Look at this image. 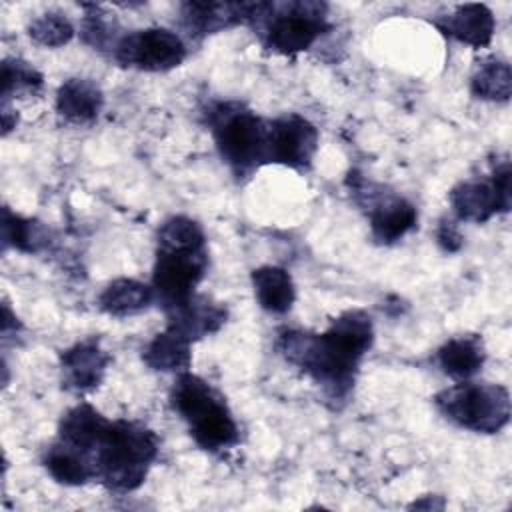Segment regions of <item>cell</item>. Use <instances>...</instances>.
I'll list each match as a JSON object with an SVG mask.
<instances>
[{
    "label": "cell",
    "mask_w": 512,
    "mask_h": 512,
    "mask_svg": "<svg viewBox=\"0 0 512 512\" xmlns=\"http://www.w3.org/2000/svg\"><path fill=\"white\" fill-rule=\"evenodd\" d=\"M56 108L66 120L74 124H88L102 108V92L90 80L70 78L58 90Z\"/></svg>",
    "instance_id": "cell-15"
},
{
    "label": "cell",
    "mask_w": 512,
    "mask_h": 512,
    "mask_svg": "<svg viewBox=\"0 0 512 512\" xmlns=\"http://www.w3.org/2000/svg\"><path fill=\"white\" fill-rule=\"evenodd\" d=\"M252 284L258 304L272 314H284L294 302V284L290 274L278 266H262L252 272Z\"/></svg>",
    "instance_id": "cell-17"
},
{
    "label": "cell",
    "mask_w": 512,
    "mask_h": 512,
    "mask_svg": "<svg viewBox=\"0 0 512 512\" xmlns=\"http://www.w3.org/2000/svg\"><path fill=\"white\" fill-rule=\"evenodd\" d=\"M28 34L34 42L48 46V48H56V46H64L72 40L74 28H72L70 20L62 14H44V16H38L36 20H32Z\"/></svg>",
    "instance_id": "cell-24"
},
{
    "label": "cell",
    "mask_w": 512,
    "mask_h": 512,
    "mask_svg": "<svg viewBox=\"0 0 512 512\" xmlns=\"http://www.w3.org/2000/svg\"><path fill=\"white\" fill-rule=\"evenodd\" d=\"M318 148V130L302 116L288 114L268 126L266 162L308 166Z\"/></svg>",
    "instance_id": "cell-10"
},
{
    "label": "cell",
    "mask_w": 512,
    "mask_h": 512,
    "mask_svg": "<svg viewBox=\"0 0 512 512\" xmlns=\"http://www.w3.org/2000/svg\"><path fill=\"white\" fill-rule=\"evenodd\" d=\"M450 204L460 220L486 222L496 212L510 208V164L504 160L496 166L492 182H460L450 192Z\"/></svg>",
    "instance_id": "cell-9"
},
{
    "label": "cell",
    "mask_w": 512,
    "mask_h": 512,
    "mask_svg": "<svg viewBox=\"0 0 512 512\" xmlns=\"http://www.w3.org/2000/svg\"><path fill=\"white\" fill-rule=\"evenodd\" d=\"M44 462H46V468L52 474V478H56L62 484L78 486V484H84L90 478H94V470H92L90 462L86 460V456L64 442L52 446L48 450Z\"/></svg>",
    "instance_id": "cell-20"
},
{
    "label": "cell",
    "mask_w": 512,
    "mask_h": 512,
    "mask_svg": "<svg viewBox=\"0 0 512 512\" xmlns=\"http://www.w3.org/2000/svg\"><path fill=\"white\" fill-rule=\"evenodd\" d=\"M370 316L350 310L338 316L324 334L286 330L278 338L280 354L310 374L324 390L342 398L354 384L360 358L372 346Z\"/></svg>",
    "instance_id": "cell-1"
},
{
    "label": "cell",
    "mask_w": 512,
    "mask_h": 512,
    "mask_svg": "<svg viewBox=\"0 0 512 512\" xmlns=\"http://www.w3.org/2000/svg\"><path fill=\"white\" fill-rule=\"evenodd\" d=\"M42 76L26 62H4L2 64V94L8 96L12 88H34L40 86Z\"/></svg>",
    "instance_id": "cell-25"
},
{
    "label": "cell",
    "mask_w": 512,
    "mask_h": 512,
    "mask_svg": "<svg viewBox=\"0 0 512 512\" xmlns=\"http://www.w3.org/2000/svg\"><path fill=\"white\" fill-rule=\"evenodd\" d=\"M108 354L96 342H78L62 354L64 384L74 392H86L100 384Z\"/></svg>",
    "instance_id": "cell-11"
},
{
    "label": "cell",
    "mask_w": 512,
    "mask_h": 512,
    "mask_svg": "<svg viewBox=\"0 0 512 512\" xmlns=\"http://www.w3.org/2000/svg\"><path fill=\"white\" fill-rule=\"evenodd\" d=\"M206 238L198 222L186 216L166 220L158 232V248H202Z\"/></svg>",
    "instance_id": "cell-22"
},
{
    "label": "cell",
    "mask_w": 512,
    "mask_h": 512,
    "mask_svg": "<svg viewBox=\"0 0 512 512\" xmlns=\"http://www.w3.org/2000/svg\"><path fill=\"white\" fill-rule=\"evenodd\" d=\"M438 242H440V246H442L444 250H448V252H454V250L460 248L462 236H460V232L456 230L454 222H442V226L438 228Z\"/></svg>",
    "instance_id": "cell-26"
},
{
    "label": "cell",
    "mask_w": 512,
    "mask_h": 512,
    "mask_svg": "<svg viewBox=\"0 0 512 512\" xmlns=\"http://www.w3.org/2000/svg\"><path fill=\"white\" fill-rule=\"evenodd\" d=\"M168 310H170L168 326L178 328L190 340L216 332L226 322V310L202 296H192L190 300Z\"/></svg>",
    "instance_id": "cell-14"
},
{
    "label": "cell",
    "mask_w": 512,
    "mask_h": 512,
    "mask_svg": "<svg viewBox=\"0 0 512 512\" xmlns=\"http://www.w3.org/2000/svg\"><path fill=\"white\" fill-rule=\"evenodd\" d=\"M272 8V18L266 28L268 46L282 54H296L310 48L326 30L324 4L290 2Z\"/></svg>",
    "instance_id": "cell-7"
},
{
    "label": "cell",
    "mask_w": 512,
    "mask_h": 512,
    "mask_svg": "<svg viewBox=\"0 0 512 512\" xmlns=\"http://www.w3.org/2000/svg\"><path fill=\"white\" fill-rule=\"evenodd\" d=\"M416 220V208L400 196H380L376 202H372L370 226L378 242L388 244L400 240L416 226Z\"/></svg>",
    "instance_id": "cell-12"
},
{
    "label": "cell",
    "mask_w": 512,
    "mask_h": 512,
    "mask_svg": "<svg viewBox=\"0 0 512 512\" xmlns=\"http://www.w3.org/2000/svg\"><path fill=\"white\" fill-rule=\"evenodd\" d=\"M114 58L122 66L164 72L182 64L186 46L176 32L166 28H146L122 36L114 44Z\"/></svg>",
    "instance_id": "cell-8"
},
{
    "label": "cell",
    "mask_w": 512,
    "mask_h": 512,
    "mask_svg": "<svg viewBox=\"0 0 512 512\" xmlns=\"http://www.w3.org/2000/svg\"><path fill=\"white\" fill-rule=\"evenodd\" d=\"M2 238H4V246H14L24 252H36L46 242V234L38 224H34L32 220L14 216L6 208L2 218Z\"/></svg>",
    "instance_id": "cell-23"
},
{
    "label": "cell",
    "mask_w": 512,
    "mask_h": 512,
    "mask_svg": "<svg viewBox=\"0 0 512 512\" xmlns=\"http://www.w3.org/2000/svg\"><path fill=\"white\" fill-rule=\"evenodd\" d=\"M438 26L456 40L480 48L492 40L494 16L484 4H462Z\"/></svg>",
    "instance_id": "cell-13"
},
{
    "label": "cell",
    "mask_w": 512,
    "mask_h": 512,
    "mask_svg": "<svg viewBox=\"0 0 512 512\" xmlns=\"http://www.w3.org/2000/svg\"><path fill=\"white\" fill-rule=\"evenodd\" d=\"M434 400L448 420L472 432L494 434L510 420V394L500 384L460 382Z\"/></svg>",
    "instance_id": "cell-4"
},
{
    "label": "cell",
    "mask_w": 512,
    "mask_h": 512,
    "mask_svg": "<svg viewBox=\"0 0 512 512\" xmlns=\"http://www.w3.org/2000/svg\"><path fill=\"white\" fill-rule=\"evenodd\" d=\"M156 436L134 422H108L86 450V460L110 490L128 492L144 482L150 462L156 458Z\"/></svg>",
    "instance_id": "cell-2"
},
{
    "label": "cell",
    "mask_w": 512,
    "mask_h": 512,
    "mask_svg": "<svg viewBox=\"0 0 512 512\" xmlns=\"http://www.w3.org/2000/svg\"><path fill=\"white\" fill-rule=\"evenodd\" d=\"M172 404L188 422L200 448L216 452L238 442V426L224 398L202 378L180 372L172 390Z\"/></svg>",
    "instance_id": "cell-3"
},
{
    "label": "cell",
    "mask_w": 512,
    "mask_h": 512,
    "mask_svg": "<svg viewBox=\"0 0 512 512\" xmlns=\"http://www.w3.org/2000/svg\"><path fill=\"white\" fill-rule=\"evenodd\" d=\"M512 92L510 66L504 60H490L482 64L472 76V94L482 100L506 102Z\"/></svg>",
    "instance_id": "cell-21"
},
{
    "label": "cell",
    "mask_w": 512,
    "mask_h": 512,
    "mask_svg": "<svg viewBox=\"0 0 512 512\" xmlns=\"http://www.w3.org/2000/svg\"><path fill=\"white\" fill-rule=\"evenodd\" d=\"M208 266L206 246L202 248H158L154 266V290L160 300L174 308L194 296L196 284Z\"/></svg>",
    "instance_id": "cell-6"
},
{
    "label": "cell",
    "mask_w": 512,
    "mask_h": 512,
    "mask_svg": "<svg viewBox=\"0 0 512 512\" xmlns=\"http://www.w3.org/2000/svg\"><path fill=\"white\" fill-rule=\"evenodd\" d=\"M212 126L222 158L238 174L266 162L268 128L254 112L238 104H220L212 114Z\"/></svg>",
    "instance_id": "cell-5"
},
{
    "label": "cell",
    "mask_w": 512,
    "mask_h": 512,
    "mask_svg": "<svg viewBox=\"0 0 512 512\" xmlns=\"http://www.w3.org/2000/svg\"><path fill=\"white\" fill-rule=\"evenodd\" d=\"M152 300L154 288L132 278H120L104 288V292L98 298V304L100 310H104L106 314L130 316L146 310Z\"/></svg>",
    "instance_id": "cell-19"
},
{
    "label": "cell",
    "mask_w": 512,
    "mask_h": 512,
    "mask_svg": "<svg viewBox=\"0 0 512 512\" xmlns=\"http://www.w3.org/2000/svg\"><path fill=\"white\" fill-rule=\"evenodd\" d=\"M484 358L486 352L478 336L452 338L438 350V362L442 370L456 380H468L474 376L482 368Z\"/></svg>",
    "instance_id": "cell-18"
},
{
    "label": "cell",
    "mask_w": 512,
    "mask_h": 512,
    "mask_svg": "<svg viewBox=\"0 0 512 512\" xmlns=\"http://www.w3.org/2000/svg\"><path fill=\"white\" fill-rule=\"evenodd\" d=\"M192 340L178 328L168 326L144 350V362L162 372H186L190 366Z\"/></svg>",
    "instance_id": "cell-16"
}]
</instances>
